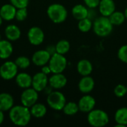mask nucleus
I'll return each mask as SVG.
<instances>
[{
    "label": "nucleus",
    "instance_id": "1",
    "mask_svg": "<svg viewBox=\"0 0 127 127\" xmlns=\"http://www.w3.org/2000/svg\"><path fill=\"white\" fill-rule=\"evenodd\" d=\"M31 116L29 108L23 105L13 106L9 110L10 120L16 126H27L31 121Z\"/></svg>",
    "mask_w": 127,
    "mask_h": 127
},
{
    "label": "nucleus",
    "instance_id": "2",
    "mask_svg": "<svg viewBox=\"0 0 127 127\" xmlns=\"http://www.w3.org/2000/svg\"><path fill=\"white\" fill-rule=\"evenodd\" d=\"M95 33L100 37L108 36L113 30V25L110 22L107 16H99L97 17L93 22L92 26Z\"/></svg>",
    "mask_w": 127,
    "mask_h": 127
},
{
    "label": "nucleus",
    "instance_id": "3",
    "mask_svg": "<svg viewBox=\"0 0 127 127\" xmlns=\"http://www.w3.org/2000/svg\"><path fill=\"white\" fill-rule=\"evenodd\" d=\"M47 14L48 18L53 22L60 24L66 20L68 11L63 4L55 3L48 6L47 9Z\"/></svg>",
    "mask_w": 127,
    "mask_h": 127
},
{
    "label": "nucleus",
    "instance_id": "4",
    "mask_svg": "<svg viewBox=\"0 0 127 127\" xmlns=\"http://www.w3.org/2000/svg\"><path fill=\"white\" fill-rule=\"evenodd\" d=\"M87 121L92 127H103L109 124V118L105 111L99 109H94L88 113Z\"/></svg>",
    "mask_w": 127,
    "mask_h": 127
},
{
    "label": "nucleus",
    "instance_id": "5",
    "mask_svg": "<svg viewBox=\"0 0 127 127\" xmlns=\"http://www.w3.org/2000/svg\"><path fill=\"white\" fill-rule=\"evenodd\" d=\"M67 59L64 55L55 53L51 55L48 62V66L53 74L63 73L67 67Z\"/></svg>",
    "mask_w": 127,
    "mask_h": 127
},
{
    "label": "nucleus",
    "instance_id": "6",
    "mask_svg": "<svg viewBox=\"0 0 127 127\" xmlns=\"http://www.w3.org/2000/svg\"><path fill=\"white\" fill-rule=\"evenodd\" d=\"M47 103L52 109L61 111L66 103V99L62 92L54 91L48 94L47 97Z\"/></svg>",
    "mask_w": 127,
    "mask_h": 127
},
{
    "label": "nucleus",
    "instance_id": "7",
    "mask_svg": "<svg viewBox=\"0 0 127 127\" xmlns=\"http://www.w3.org/2000/svg\"><path fill=\"white\" fill-rule=\"evenodd\" d=\"M17 74L18 66L15 62H5L0 67V77L5 80H10L16 77Z\"/></svg>",
    "mask_w": 127,
    "mask_h": 127
},
{
    "label": "nucleus",
    "instance_id": "8",
    "mask_svg": "<svg viewBox=\"0 0 127 127\" xmlns=\"http://www.w3.org/2000/svg\"><path fill=\"white\" fill-rule=\"evenodd\" d=\"M38 97L39 95L36 90H35L33 88H28L25 89V91H23V92L22 93L20 100L22 105L28 108H31L37 102Z\"/></svg>",
    "mask_w": 127,
    "mask_h": 127
},
{
    "label": "nucleus",
    "instance_id": "9",
    "mask_svg": "<svg viewBox=\"0 0 127 127\" xmlns=\"http://www.w3.org/2000/svg\"><path fill=\"white\" fill-rule=\"evenodd\" d=\"M28 39L31 45H39L44 41L45 34L40 28L34 26L29 29L28 32Z\"/></svg>",
    "mask_w": 127,
    "mask_h": 127
},
{
    "label": "nucleus",
    "instance_id": "10",
    "mask_svg": "<svg viewBox=\"0 0 127 127\" xmlns=\"http://www.w3.org/2000/svg\"><path fill=\"white\" fill-rule=\"evenodd\" d=\"M48 84V75L41 72H38L35 74V75L32 77V88L36 90L38 92L45 90Z\"/></svg>",
    "mask_w": 127,
    "mask_h": 127
},
{
    "label": "nucleus",
    "instance_id": "11",
    "mask_svg": "<svg viewBox=\"0 0 127 127\" xmlns=\"http://www.w3.org/2000/svg\"><path fill=\"white\" fill-rule=\"evenodd\" d=\"M77 104L79 106V110L80 112L84 113H89L95 109L96 100L92 96L88 94H85V95L79 100Z\"/></svg>",
    "mask_w": 127,
    "mask_h": 127
},
{
    "label": "nucleus",
    "instance_id": "12",
    "mask_svg": "<svg viewBox=\"0 0 127 127\" xmlns=\"http://www.w3.org/2000/svg\"><path fill=\"white\" fill-rule=\"evenodd\" d=\"M51 55L48 53V51L45 50H39L36 51L31 58L33 63L37 66H43L48 63Z\"/></svg>",
    "mask_w": 127,
    "mask_h": 127
},
{
    "label": "nucleus",
    "instance_id": "13",
    "mask_svg": "<svg viewBox=\"0 0 127 127\" xmlns=\"http://www.w3.org/2000/svg\"><path fill=\"white\" fill-rule=\"evenodd\" d=\"M49 86L54 89H60L67 84V78L62 73L53 74L48 79Z\"/></svg>",
    "mask_w": 127,
    "mask_h": 127
},
{
    "label": "nucleus",
    "instance_id": "14",
    "mask_svg": "<svg viewBox=\"0 0 127 127\" xmlns=\"http://www.w3.org/2000/svg\"><path fill=\"white\" fill-rule=\"evenodd\" d=\"M95 85V80L92 77H90V75L83 76L78 83V88L82 93L89 94L94 89Z\"/></svg>",
    "mask_w": 127,
    "mask_h": 127
},
{
    "label": "nucleus",
    "instance_id": "15",
    "mask_svg": "<svg viewBox=\"0 0 127 127\" xmlns=\"http://www.w3.org/2000/svg\"><path fill=\"white\" fill-rule=\"evenodd\" d=\"M98 9L101 16L109 17L115 11V3L113 0H100Z\"/></svg>",
    "mask_w": 127,
    "mask_h": 127
},
{
    "label": "nucleus",
    "instance_id": "16",
    "mask_svg": "<svg viewBox=\"0 0 127 127\" xmlns=\"http://www.w3.org/2000/svg\"><path fill=\"white\" fill-rule=\"evenodd\" d=\"M16 10L12 4H5L0 8V16L3 20L10 21L15 18Z\"/></svg>",
    "mask_w": 127,
    "mask_h": 127
},
{
    "label": "nucleus",
    "instance_id": "17",
    "mask_svg": "<svg viewBox=\"0 0 127 127\" xmlns=\"http://www.w3.org/2000/svg\"><path fill=\"white\" fill-rule=\"evenodd\" d=\"M77 70L80 75L88 76L92 74L93 71V65L89 60L83 59L77 63Z\"/></svg>",
    "mask_w": 127,
    "mask_h": 127
},
{
    "label": "nucleus",
    "instance_id": "18",
    "mask_svg": "<svg viewBox=\"0 0 127 127\" xmlns=\"http://www.w3.org/2000/svg\"><path fill=\"white\" fill-rule=\"evenodd\" d=\"M14 100L11 95L8 93L0 94V110L3 112L9 111L13 106Z\"/></svg>",
    "mask_w": 127,
    "mask_h": 127
},
{
    "label": "nucleus",
    "instance_id": "19",
    "mask_svg": "<svg viewBox=\"0 0 127 127\" xmlns=\"http://www.w3.org/2000/svg\"><path fill=\"white\" fill-rule=\"evenodd\" d=\"M16 83L22 89H28L32 86V77L25 72H22L16 76Z\"/></svg>",
    "mask_w": 127,
    "mask_h": 127
},
{
    "label": "nucleus",
    "instance_id": "20",
    "mask_svg": "<svg viewBox=\"0 0 127 127\" xmlns=\"http://www.w3.org/2000/svg\"><path fill=\"white\" fill-rule=\"evenodd\" d=\"M89 8L83 4H76L72 7L71 14L73 17L77 20H80L88 17Z\"/></svg>",
    "mask_w": 127,
    "mask_h": 127
},
{
    "label": "nucleus",
    "instance_id": "21",
    "mask_svg": "<svg viewBox=\"0 0 127 127\" xmlns=\"http://www.w3.org/2000/svg\"><path fill=\"white\" fill-rule=\"evenodd\" d=\"M4 34L9 41H16L21 36L20 29L15 25H9L5 28Z\"/></svg>",
    "mask_w": 127,
    "mask_h": 127
},
{
    "label": "nucleus",
    "instance_id": "22",
    "mask_svg": "<svg viewBox=\"0 0 127 127\" xmlns=\"http://www.w3.org/2000/svg\"><path fill=\"white\" fill-rule=\"evenodd\" d=\"M13 51V45L8 39L0 40V59L5 60L9 58L11 56Z\"/></svg>",
    "mask_w": 127,
    "mask_h": 127
},
{
    "label": "nucleus",
    "instance_id": "23",
    "mask_svg": "<svg viewBox=\"0 0 127 127\" xmlns=\"http://www.w3.org/2000/svg\"><path fill=\"white\" fill-rule=\"evenodd\" d=\"M115 127H124L127 126V107L118 109L115 114Z\"/></svg>",
    "mask_w": 127,
    "mask_h": 127
},
{
    "label": "nucleus",
    "instance_id": "24",
    "mask_svg": "<svg viewBox=\"0 0 127 127\" xmlns=\"http://www.w3.org/2000/svg\"><path fill=\"white\" fill-rule=\"evenodd\" d=\"M31 115L36 118H43L47 113V108L42 103H36L31 107Z\"/></svg>",
    "mask_w": 127,
    "mask_h": 127
},
{
    "label": "nucleus",
    "instance_id": "25",
    "mask_svg": "<svg viewBox=\"0 0 127 127\" xmlns=\"http://www.w3.org/2000/svg\"><path fill=\"white\" fill-rule=\"evenodd\" d=\"M109 19L110 22H112V24L113 25V26L114 25L119 26L124 22L126 17H125L124 13L115 10L109 16Z\"/></svg>",
    "mask_w": 127,
    "mask_h": 127
},
{
    "label": "nucleus",
    "instance_id": "26",
    "mask_svg": "<svg viewBox=\"0 0 127 127\" xmlns=\"http://www.w3.org/2000/svg\"><path fill=\"white\" fill-rule=\"evenodd\" d=\"M63 111L64 112L65 115H69V116H71V115H76L79 110V106H78V104L76 103L75 102H66L65 105L64 106L63 109Z\"/></svg>",
    "mask_w": 127,
    "mask_h": 127
},
{
    "label": "nucleus",
    "instance_id": "27",
    "mask_svg": "<svg viewBox=\"0 0 127 127\" xmlns=\"http://www.w3.org/2000/svg\"><path fill=\"white\" fill-rule=\"evenodd\" d=\"M70 43L68 40L65 39H61L55 45L56 48V52L60 54H67L70 50Z\"/></svg>",
    "mask_w": 127,
    "mask_h": 127
},
{
    "label": "nucleus",
    "instance_id": "28",
    "mask_svg": "<svg viewBox=\"0 0 127 127\" xmlns=\"http://www.w3.org/2000/svg\"><path fill=\"white\" fill-rule=\"evenodd\" d=\"M77 26H78L79 30L81 32L86 33V32H89L92 28L93 22H92V21L90 19H89L88 17H86L85 19H83L79 20Z\"/></svg>",
    "mask_w": 127,
    "mask_h": 127
},
{
    "label": "nucleus",
    "instance_id": "29",
    "mask_svg": "<svg viewBox=\"0 0 127 127\" xmlns=\"http://www.w3.org/2000/svg\"><path fill=\"white\" fill-rule=\"evenodd\" d=\"M15 63L18 66V68L22 69H26L29 67L31 64V60L28 57L25 56H20L16 59Z\"/></svg>",
    "mask_w": 127,
    "mask_h": 127
},
{
    "label": "nucleus",
    "instance_id": "30",
    "mask_svg": "<svg viewBox=\"0 0 127 127\" xmlns=\"http://www.w3.org/2000/svg\"><path fill=\"white\" fill-rule=\"evenodd\" d=\"M114 93L118 97H123L127 94V86L124 84H118L114 89Z\"/></svg>",
    "mask_w": 127,
    "mask_h": 127
},
{
    "label": "nucleus",
    "instance_id": "31",
    "mask_svg": "<svg viewBox=\"0 0 127 127\" xmlns=\"http://www.w3.org/2000/svg\"><path fill=\"white\" fill-rule=\"evenodd\" d=\"M27 16H28V10H27V7L18 8L16 10V13L15 18L16 19L17 21L22 22V21H24L27 18Z\"/></svg>",
    "mask_w": 127,
    "mask_h": 127
},
{
    "label": "nucleus",
    "instance_id": "32",
    "mask_svg": "<svg viewBox=\"0 0 127 127\" xmlns=\"http://www.w3.org/2000/svg\"><path fill=\"white\" fill-rule=\"evenodd\" d=\"M118 57L121 62L127 63V45H122L119 48L118 51Z\"/></svg>",
    "mask_w": 127,
    "mask_h": 127
},
{
    "label": "nucleus",
    "instance_id": "33",
    "mask_svg": "<svg viewBox=\"0 0 127 127\" xmlns=\"http://www.w3.org/2000/svg\"><path fill=\"white\" fill-rule=\"evenodd\" d=\"M10 1L16 9L27 7L29 4V0H10Z\"/></svg>",
    "mask_w": 127,
    "mask_h": 127
},
{
    "label": "nucleus",
    "instance_id": "34",
    "mask_svg": "<svg viewBox=\"0 0 127 127\" xmlns=\"http://www.w3.org/2000/svg\"><path fill=\"white\" fill-rule=\"evenodd\" d=\"M88 8H96L98 7L100 0H83Z\"/></svg>",
    "mask_w": 127,
    "mask_h": 127
},
{
    "label": "nucleus",
    "instance_id": "35",
    "mask_svg": "<svg viewBox=\"0 0 127 127\" xmlns=\"http://www.w3.org/2000/svg\"><path fill=\"white\" fill-rule=\"evenodd\" d=\"M95 8H89V13H88V18L90 19L92 21L95 20L97 16V13L95 10Z\"/></svg>",
    "mask_w": 127,
    "mask_h": 127
},
{
    "label": "nucleus",
    "instance_id": "36",
    "mask_svg": "<svg viewBox=\"0 0 127 127\" xmlns=\"http://www.w3.org/2000/svg\"><path fill=\"white\" fill-rule=\"evenodd\" d=\"M42 72L48 75V74L51 73V71L50 67L48 65H43L42 68Z\"/></svg>",
    "mask_w": 127,
    "mask_h": 127
},
{
    "label": "nucleus",
    "instance_id": "37",
    "mask_svg": "<svg viewBox=\"0 0 127 127\" xmlns=\"http://www.w3.org/2000/svg\"><path fill=\"white\" fill-rule=\"evenodd\" d=\"M46 50L48 51V53H49L51 55H53L54 54L57 53V52H56V48H55V46H52V45L48 46V47L46 48Z\"/></svg>",
    "mask_w": 127,
    "mask_h": 127
},
{
    "label": "nucleus",
    "instance_id": "38",
    "mask_svg": "<svg viewBox=\"0 0 127 127\" xmlns=\"http://www.w3.org/2000/svg\"><path fill=\"white\" fill-rule=\"evenodd\" d=\"M4 119V112L0 110V125L3 123Z\"/></svg>",
    "mask_w": 127,
    "mask_h": 127
},
{
    "label": "nucleus",
    "instance_id": "39",
    "mask_svg": "<svg viewBox=\"0 0 127 127\" xmlns=\"http://www.w3.org/2000/svg\"><path fill=\"white\" fill-rule=\"evenodd\" d=\"M124 15H125V17H126V19H127V8L125 9V11H124Z\"/></svg>",
    "mask_w": 127,
    "mask_h": 127
},
{
    "label": "nucleus",
    "instance_id": "40",
    "mask_svg": "<svg viewBox=\"0 0 127 127\" xmlns=\"http://www.w3.org/2000/svg\"><path fill=\"white\" fill-rule=\"evenodd\" d=\"M2 21H3V19H2V18L1 17V16H0V26H1V24H2Z\"/></svg>",
    "mask_w": 127,
    "mask_h": 127
},
{
    "label": "nucleus",
    "instance_id": "41",
    "mask_svg": "<svg viewBox=\"0 0 127 127\" xmlns=\"http://www.w3.org/2000/svg\"><path fill=\"white\" fill-rule=\"evenodd\" d=\"M1 34H0V40H1Z\"/></svg>",
    "mask_w": 127,
    "mask_h": 127
},
{
    "label": "nucleus",
    "instance_id": "42",
    "mask_svg": "<svg viewBox=\"0 0 127 127\" xmlns=\"http://www.w3.org/2000/svg\"></svg>",
    "mask_w": 127,
    "mask_h": 127
}]
</instances>
